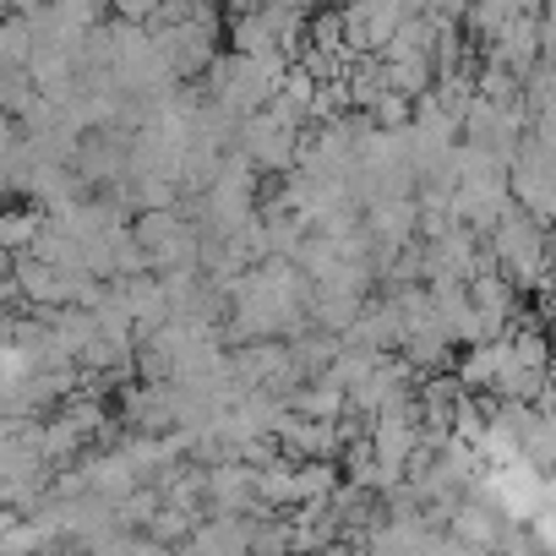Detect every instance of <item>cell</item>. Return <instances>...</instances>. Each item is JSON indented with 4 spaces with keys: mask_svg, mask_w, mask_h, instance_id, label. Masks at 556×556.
I'll use <instances>...</instances> for the list:
<instances>
[{
    "mask_svg": "<svg viewBox=\"0 0 556 556\" xmlns=\"http://www.w3.org/2000/svg\"><path fill=\"white\" fill-rule=\"evenodd\" d=\"M153 45H159V55H164V66H169L175 83H186V77H207L213 61H218V12L197 7L191 23L153 28Z\"/></svg>",
    "mask_w": 556,
    "mask_h": 556,
    "instance_id": "cell-1",
    "label": "cell"
},
{
    "mask_svg": "<svg viewBox=\"0 0 556 556\" xmlns=\"http://www.w3.org/2000/svg\"><path fill=\"white\" fill-rule=\"evenodd\" d=\"M235 153L256 169V175H278L285 180L290 169H301V153H306V137L301 131H290L278 115H251L245 126H240V142H235Z\"/></svg>",
    "mask_w": 556,
    "mask_h": 556,
    "instance_id": "cell-2",
    "label": "cell"
},
{
    "mask_svg": "<svg viewBox=\"0 0 556 556\" xmlns=\"http://www.w3.org/2000/svg\"><path fill=\"white\" fill-rule=\"evenodd\" d=\"M513 529H518V523H513L491 496H469V502H458V513H453V523H447L453 545L491 551V556H502V545H507V534H513Z\"/></svg>",
    "mask_w": 556,
    "mask_h": 556,
    "instance_id": "cell-3",
    "label": "cell"
},
{
    "mask_svg": "<svg viewBox=\"0 0 556 556\" xmlns=\"http://www.w3.org/2000/svg\"><path fill=\"white\" fill-rule=\"evenodd\" d=\"M290 409L306 415V420H333V426H339V420L350 415V393H344L333 377H312L301 393H290Z\"/></svg>",
    "mask_w": 556,
    "mask_h": 556,
    "instance_id": "cell-4",
    "label": "cell"
},
{
    "mask_svg": "<svg viewBox=\"0 0 556 556\" xmlns=\"http://www.w3.org/2000/svg\"><path fill=\"white\" fill-rule=\"evenodd\" d=\"M45 207H23V202H12L7 207V218H0V245H7V256H34V245H39V235H45Z\"/></svg>",
    "mask_w": 556,
    "mask_h": 556,
    "instance_id": "cell-5",
    "label": "cell"
},
{
    "mask_svg": "<svg viewBox=\"0 0 556 556\" xmlns=\"http://www.w3.org/2000/svg\"><path fill=\"white\" fill-rule=\"evenodd\" d=\"M502 366H507V339L502 344H480V350H464L458 355V366H453V377L469 388V393H491L496 388V377H502Z\"/></svg>",
    "mask_w": 556,
    "mask_h": 556,
    "instance_id": "cell-6",
    "label": "cell"
},
{
    "mask_svg": "<svg viewBox=\"0 0 556 556\" xmlns=\"http://www.w3.org/2000/svg\"><path fill=\"white\" fill-rule=\"evenodd\" d=\"M251 556H301L290 513H267V518L251 523Z\"/></svg>",
    "mask_w": 556,
    "mask_h": 556,
    "instance_id": "cell-7",
    "label": "cell"
},
{
    "mask_svg": "<svg viewBox=\"0 0 556 556\" xmlns=\"http://www.w3.org/2000/svg\"><path fill=\"white\" fill-rule=\"evenodd\" d=\"M453 556H491V551H469V545H453Z\"/></svg>",
    "mask_w": 556,
    "mask_h": 556,
    "instance_id": "cell-8",
    "label": "cell"
},
{
    "mask_svg": "<svg viewBox=\"0 0 556 556\" xmlns=\"http://www.w3.org/2000/svg\"><path fill=\"white\" fill-rule=\"evenodd\" d=\"M551 251H556V229H551Z\"/></svg>",
    "mask_w": 556,
    "mask_h": 556,
    "instance_id": "cell-9",
    "label": "cell"
}]
</instances>
